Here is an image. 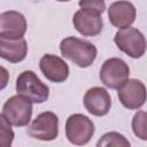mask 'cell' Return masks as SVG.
<instances>
[{"label":"cell","instance_id":"obj_1","mask_svg":"<svg viewBox=\"0 0 147 147\" xmlns=\"http://www.w3.org/2000/svg\"><path fill=\"white\" fill-rule=\"evenodd\" d=\"M61 54L79 68H88L96 59V47L76 37H67L60 44Z\"/></svg>","mask_w":147,"mask_h":147},{"label":"cell","instance_id":"obj_2","mask_svg":"<svg viewBox=\"0 0 147 147\" xmlns=\"http://www.w3.org/2000/svg\"><path fill=\"white\" fill-rule=\"evenodd\" d=\"M16 92L32 103H42L49 96V87L31 70H25L18 75L16 78Z\"/></svg>","mask_w":147,"mask_h":147},{"label":"cell","instance_id":"obj_3","mask_svg":"<svg viewBox=\"0 0 147 147\" xmlns=\"http://www.w3.org/2000/svg\"><path fill=\"white\" fill-rule=\"evenodd\" d=\"M114 41L119 51L132 59L141 57L147 47L145 36L138 29L131 26L119 29L114 37Z\"/></svg>","mask_w":147,"mask_h":147},{"label":"cell","instance_id":"obj_4","mask_svg":"<svg viewBox=\"0 0 147 147\" xmlns=\"http://www.w3.org/2000/svg\"><path fill=\"white\" fill-rule=\"evenodd\" d=\"M32 102L20 95L10 96L2 106L1 115L14 126H25L32 116Z\"/></svg>","mask_w":147,"mask_h":147},{"label":"cell","instance_id":"obj_5","mask_svg":"<svg viewBox=\"0 0 147 147\" xmlns=\"http://www.w3.org/2000/svg\"><path fill=\"white\" fill-rule=\"evenodd\" d=\"M65 136L72 145H86L95 132L94 123L83 114L70 115L65 122Z\"/></svg>","mask_w":147,"mask_h":147},{"label":"cell","instance_id":"obj_6","mask_svg":"<svg viewBox=\"0 0 147 147\" xmlns=\"http://www.w3.org/2000/svg\"><path fill=\"white\" fill-rule=\"evenodd\" d=\"M130 68L125 61L118 57H110L103 62L100 69V79L105 86L118 90L127 79Z\"/></svg>","mask_w":147,"mask_h":147},{"label":"cell","instance_id":"obj_7","mask_svg":"<svg viewBox=\"0 0 147 147\" xmlns=\"http://www.w3.org/2000/svg\"><path fill=\"white\" fill-rule=\"evenodd\" d=\"M26 133L38 140H54L59 136V117L52 111L40 113L28 126Z\"/></svg>","mask_w":147,"mask_h":147},{"label":"cell","instance_id":"obj_8","mask_svg":"<svg viewBox=\"0 0 147 147\" xmlns=\"http://www.w3.org/2000/svg\"><path fill=\"white\" fill-rule=\"evenodd\" d=\"M119 102L127 109L136 110L141 108L147 100V91L144 83L139 79H127L117 92Z\"/></svg>","mask_w":147,"mask_h":147},{"label":"cell","instance_id":"obj_9","mask_svg":"<svg viewBox=\"0 0 147 147\" xmlns=\"http://www.w3.org/2000/svg\"><path fill=\"white\" fill-rule=\"evenodd\" d=\"M26 20L16 10H7L0 15V37L7 39L23 38L26 32Z\"/></svg>","mask_w":147,"mask_h":147},{"label":"cell","instance_id":"obj_10","mask_svg":"<svg viewBox=\"0 0 147 147\" xmlns=\"http://www.w3.org/2000/svg\"><path fill=\"white\" fill-rule=\"evenodd\" d=\"M85 109L93 116H105L109 113L111 107L110 94L103 87H92L88 88L83 99Z\"/></svg>","mask_w":147,"mask_h":147},{"label":"cell","instance_id":"obj_11","mask_svg":"<svg viewBox=\"0 0 147 147\" xmlns=\"http://www.w3.org/2000/svg\"><path fill=\"white\" fill-rule=\"evenodd\" d=\"M72 24L74 28L84 37L98 36L103 26V22L100 14L82 8L75 13L72 17Z\"/></svg>","mask_w":147,"mask_h":147},{"label":"cell","instance_id":"obj_12","mask_svg":"<svg viewBox=\"0 0 147 147\" xmlns=\"http://www.w3.org/2000/svg\"><path fill=\"white\" fill-rule=\"evenodd\" d=\"M40 71L52 83H62L69 77V67L57 55L45 54L39 61Z\"/></svg>","mask_w":147,"mask_h":147},{"label":"cell","instance_id":"obj_13","mask_svg":"<svg viewBox=\"0 0 147 147\" xmlns=\"http://www.w3.org/2000/svg\"><path fill=\"white\" fill-rule=\"evenodd\" d=\"M137 16V9L134 5L126 0L115 1L108 8V18L110 23L118 28L125 29L133 24Z\"/></svg>","mask_w":147,"mask_h":147},{"label":"cell","instance_id":"obj_14","mask_svg":"<svg viewBox=\"0 0 147 147\" xmlns=\"http://www.w3.org/2000/svg\"><path fill=\"white\" fill-rule=\"evenodd\" d=\"M28 54V42L24 38L7 39L0 37V55L10 63H18Z\"/></svg>","mask_w":147,"mask_h":147},{"label":"cell","instance_id":"obj_15","mask_svg":"<svg viewBox=\"0 0 147 147\" xmlns=\"http://www.w3.org/2000/svg\"><path fill=\"white\" fill-rule=\"evenodd\" d=\"M131 126L137 138L147 141V111H137L132 118Z\"/></svg>","mask_w":147,"mask_h":147},{"label":"cell","instance_id":"obj_16","mask_svg":"<svg viewBox=\"0 0 147 147\" xmlns=\"http://www.w3.org/2000/svg\"><path fill=\"white\" fill-rule=\"evenodd\" d=\"M96 146L98 147H109V146L130 147V141L118 132H108V133H105L99 139V141L96 142Z\"/></svg>","mask_w":147,"mask_h":147},{"label":"cell","instance_id":"obj_17","mask_svg":"<svg viewBox=\"0 0 147 147\" xmlns=\"http://www.w3.org/2000/svg\"><path fill=\"white\" fill-rule=\"evenodd\" d=\"M0 127L1 145L3 147H10L14 140V132L11 130V124L2 115H0Z\"/></svg>","mask_w":147,"mask_h":147},{"label":"cell","instance_id":"obj_18","mask_svg":"<svg viewBox=\"0 0 147 147\" xmlns=\"http://www.w3.org/2000/svg\"><path fill=\"white\" fill-rule=\"evenodd\" d=\"M78 5L82 9L91 10V11H94L100 15L106 10L105 0H79Z\"/></svg>","mask_w":147,"mask_h":147},{"label":"cell","instance_id":"obj_19","mask_svg":"<svg viewBox=\"0 0 147 147\" xmlns=\"http://www.w3.org/2000/svg\"><path fill=\"white\" fill-rule=\"evenodd\" d=\"M56 1H61V2H64V1H70V0H56Z\"/></svg>","mask_w":147,"mask_h":147}]
</instances>
